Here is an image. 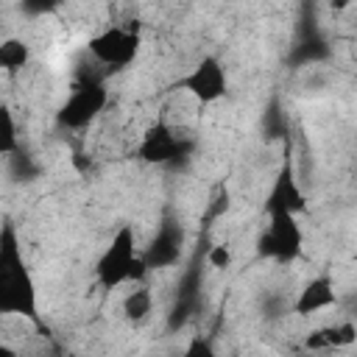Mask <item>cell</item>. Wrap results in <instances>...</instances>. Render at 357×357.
<instances>
[{
  "label": "cell",
  "mask_w": 357,
  "mask_h": 357,
  "mask_svg": "<svg viewBox=\"0 0 357 357\" xmlns=\"http://www.w3.org/2000/svg\"><path fill=\"white\" fill-rule=\"evenodd\" d=\"M181 357H218V351L212 349V343L206 337H192Z\"/></svg>",
  "instance_id": "9a60e30c"
},
{
  "label": "cell",
  "mask_w": 357,
  "mask_h": 357,
  "mask_svg": "<svg viewBox=\"0 0 357 357\" xmlns=\"http://www.w3.org/2000/svg\"><path fill=\"white\" fill-rule=\"evenodd\" d=\"M109 103V92L103 84H95V81H86L81 86H75L67 100L61 103L59 109V123L64 128H86L89 123H95L100 117V112L106 109Z\"/></svg>",
  "instance_id": "5b68a950"
},
{
  "label": "cell",
  "mask_w": 357,
  "mask_h": 357,
  "mask_svg": "<svg viewBox=\"0 0 357 357\" xmlns=\"http://www.w3.org/2000/svg\"><path fill=\"white\" fill-rule=\"evenodd\" d=\"M31 64V45L20 36L0 39V73H22Z\"/></svg>",
  "instance_id": "9c48e42d"
},
{
  "label": "cell",
  "mask_w": 357,
  "mask_h": 357,
  "mask_svg": "<svg viewBox=\"0 0 357 357\" xmlns=\"http://www.w3.org/2000/svg\"><path fill=\"white\" fill-rule=\"evenodd\" d=\"M298 206H301V192H298L290 170L284 167L282 176L276 178V184H273V192H271V215H276V212L293 215Z\"/></svg>",
  "instance_id": "30bf717a"
},
{
  "label": "cell",
  "mask_w": 357,
  "mask_h": 357,
  "mask_svg": "<svg viewBox=\"0 0 357 357\" xmlns=\"http://www.w3.org/2000/svg\"><path fill=\"white\" fill-rule=\"evenodd\" d=\"M145 273H148V265H145V257L137 254L134 229L120 226L117 234L112 237L109 248L98 259V279L106 287H117V284H126V282L139 284Z\"/></svg>",
  "instance_id": "6da1fadb"
},
{
  "label": "cell",
  "mask_w": 357,
  "mask_h": 357,
  "mask_svg": "<svg viewBox=\"0 0 357 357\" xmlns=\"http://www.w3.org/2000/svg\"><path fill=\"white\" fill-rule=\"evenodd\" d=\"M33 287L11 237L0 245V315H31Z\"/></svg>",
  "instance_id": "7a4b0ae2"
},
{
  "label": "cell",
  "mask_w": 357,
  "mask_h": 357,
  "mask_svg": "<svg viewBox=\"0 0 357 357\" xmlns=\"http://www.w3.org/2000/svg\"><path fill=\"white\" fill-rule=\"evenodd\" d=\"M89 56L100 64V67H109V70H123L128 67L134 59H137V50H139V25H123V22H114V25H106L100 28L98 33L89 36Z\"/></svg>",
  "instance_id": "3957f363"
},
{
  "label": "cell",
  "mask_w": 357,
  "mask_h": 357,
  "mask_svg": "<svg viewBox=\"0 0 357 357\" xmlns=\"http://www.w3.org/2000/svg\"><path fill=\"white\" fill-rule=\"evenodd\" d=\"M206 262H209V268H218V271L229 268L231 265V248L229 245H212L206 254Z\"/></svg>",
  "instance_id": "5bb4252c"
},
{
  "label": "cell",
  "mask_w": 357,
  "mask_h": 357,
  "mask_svg": "<svg viewBox=\"0 0 357 357\" xmlns=\"http://www.w3.org/2000/svg\"><path fill=\"white\" fill-rule=\"evenodd\" d=\"M0 357H14V349L8 343H3V340H0Z\"/></svg>",
  "instance_id": "2e32d148"
},
{
  "label": "cell",
  "mask_w": 357,
  "mask_h": 357,
  "mask_svg": "<svg viewBox=\"0 0 357 357\" xmlns=\"http://www.w3.org/2000/svg\"><path fill=\"white\" fill-rule=\"evenodd\" d=\"M262 245H265V251L271 257H279V259L293 257L298 251V245H301V229H298L296 218L287 215V212H276L273 220L268 223Z\"/></svg>",
  "instance_id": "52a82bcc"
},
{
  "label": "cell",
  "mask_w": 357,
  "mask_h": 357,
  "mask_svg": "<svg viewBox=\"0 0 357 357\" xmlns=\"http://www.w3.org/2000/svg\"><path fill=\"white\" fill-rule=\"evenodd\" d=\"M337 301H340V293H337L332 276L324 273V276L310 279L298 290V296L293 301V312L296 315H315V312H326V310L337 307Z\"/></svg>",
  "instance_id": "ba28073f"
},
{
  "label": "cell",
  "mask_w": 357,
  "mask_h": 357,
  "mask_svg": "<svg viewBox=\"0 0 357 357\" xmlns=\"http://www.w3.org/2000/svg\"><path fill=\"white\" fill-rule=\"evenodd\" d=\"M231 357H237V354H231Z\"/></svg>",
  "instance_id": "e0dca14e"
},
{
  "label": "cell",
  "mask_w": 357,
  "mask_h": 357,
  "mask_svg": "<svg viewBox=\"0 0 357 357\" xmlns=\"http://www.w3.org/2000/svg\"><path fill=\"white\" fill-rule=\"evenodd\" d=\"M178 153H181V137L165 120L151 123L137 142V156L145 165H167V162L178 159Z\"/></svg>",
  "instance_id": "8992f818"
},
{
  "label": "cell",
  "mask_w": 357,
  "mask_h": 357,
  "mask_svg": "<svg viewBox=\"0 0 357 357\" xmlns=\"http://www.w3.org/2000/svg\"><path fill=\"white\" fill-rule=\"evenodd\" d=\"M123 312H126V318H131L134 324H137V321H145V318L153 312V293H151V287H145L142 282L134 284V290H128L126 298H123Z\"/></svg>",
  "instance_id": "8fae6325"
},
{
  "label": "cell",
  "mask_w": 357,
  "mask_h": 357,
  "mask_svg": "<svg viewBox=\"0 0 357 357\" xmlns=\"http://www.w3.org/2000/svg\"><path fill=\"white\" fill-rule=\"evenodd\" d=\"M20 148V131H17V120L11 114V109L6 103H0V156H8Z\"/></svg>",
  "instance_id": "4fadbf2b"
},
{
  "label": "cell",
  "mask_w": 357,
  "mask_h": 357,
  "mask_svg": "<svg viewBox=\"0 0 357 357\" xmlns=\"http://www.w3.org/2000/svg\"><path fill=\"white\" fill-rule=\"evenodd\" d=\"M321 329H324V337H326V349L329 351L332 349H349L354 343V337H357V329H354V324L349 318H340V321L326 324Z\"/></svg>",
  "instance_id": "7c38bea8"
},
{
  "label": "cell",
  "mask_w": 357,
  "mask_h": 357,
  "mask_svg": "<svg viewBox=\"0 0 357 357\" xmlns=\"http://www.w3.org/2000/svg\"><path fill=\"white\" fill-rule=\"evenodd\" d=\"M181 92L198 103V106H209V103H218L220 98H226L229 92V75H226V67L220 59L215 56H204L198 59L190 73L178 81Z\"/></svg>",
  "instance_id": "277c9868"
}]
</instances>
